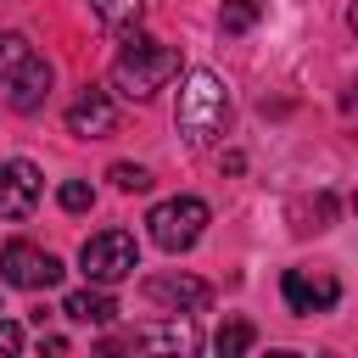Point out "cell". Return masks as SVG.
<instances>
[{
	"mask_svg": "<svg viewBox=\"0 0 358 358\" xmlns=\"http://www.w3.org/2000/svg\"><path fill=\"white\" fill-rule=\"evenodd\" d=\"M173 73H179V50L162 45V39H145V34L123 39V50H117V62H112V84H117L129 101H151Z\"/></svg>",
	"mask_w": 358,
	"mask_h": 358,
	"instance_id": "1",
	"label": "cell"
},
{
	"mask_svg": "<svg viewBox=\"0 0 358 358\" xmlns=\"http://www.w3.org/2000/svg\"><path fill=\"white\" fill-rule=\"evenodd\" d=\"M224 123H229L224 78L207 73V67H196V73L185 78V90H179V134H185L190 145H207V140L224 134Z\"/></svg>",
	"mask_w": 358,
	"mask_h": 358,
	"instance_id": "2",
	"label": "cell"
},
{
	"mask_svg": "<svg viewBox=\"0 0 358 358\" xmlns=\"http://www.w3.org/2000/svg\"><path fill=\"white\" fill-rule=\"evenodd\" d=\"M207 201L201 196H168V201H157L151 213H145V224H151V241L162 246V252H190L196 241H201V229H207Z\"/></svg>",
	"mask_w": 358,
	"mask_h": 358,
	"instance_id": "3",
	"label": "cell"
},
{
	"mask_svg": "<svg viewBox=\"0 0 358 358\" xmlns=\"http://www.w3.org/2000/svg\"><path fill=\"white\" fill-rule=\"evenodd\" d=\"M78 263H84V274H90L95 285H117V280H129V274L140 268V246H134L129 229H101V235L84 241Z\"/></svg>",
	"mask_w": 358,
	"mask_h": 358,
	"instance_id": "4",
	"label": "cell"
},
{
	"mask_svg": "<svg viewBox=\"0 0 358 358\" xmlns=\"http://www.w3.org/2000/svg\"><path fill=\"white\" fill-rule=\"evenodd\" d=\"M0 274H6V285L45 291V285L62 280V257L45 252V246H34V241H6V252H0Z\"/></svg>",
	"mask_w": 358,
	"mask_h": 358,
	"instance_id": "5",
	"label": "cell"
},
{
	"mask_svg": "<svg viewBox=\"0 0 358 358\" xmlns=\"http://www.w3.org/2000/svg\"><path fill=\"white\" fill-rule=\"evenodd\" d=\"M285 302L291 313H330L341 302V280L324 268H285Z\"/></svg>",
	"mask_w": 358,
	"mask_h": 358,
	"instance_id": "6",
	"label": "cell"
},
{
	"mask_svg": "<svg viewBox=\"0 0 358 358\" xmlns=\"http://www.w3.org/2000/svg\"><path fill=\"white\" fill-rule=\"evenodd\" d=\"M39 190H45V179H39V168L34 162H6L0 168V213L6 218H28L34 207H39Z\"/></svg>",
	"mask_w": 358,
	"mask_h": 358,
	"instance_id": "7",
	"label": "cell"
},
{
	"mask_svg": "<svg viewBox=\"0 0 358 358\" xmlns=\"http://www.w3.org/2000/svg\"><path fill=\"white\" fill-rule=\"evenodd\" d=\"M67 129H73L78 140H101V134H112V129H117V106L106 101V90H84V95L67 106Z\"/></svg>",
	"mask_w": 358,
	"mask_h": 358,
	"instance_id": "8",
	"label": "cell"
},
{
	"mask_svg": "<svg viewBox=\"0 0 358 358\" xmlns=\"http://www.w3.org/2000/svg\"><path fill=\"white\" fill-rule=\"evenodd\" d=\"M0 90H6V101H11L17 112H34V106L50 95V62H45V56H28Z\"/></svg>",
	"mask_w": 358,
	"mask_h": 358,
	"instance_id": "9",
	"label": "cell"
},
{
	"mask_svg": "<svg viewBox=\"0 0 358 358\" xmlns=\"http://www.w3.org/2000/svg\"><path fill=\"white\" fill-rule=\"evenodd\" d=\"M145 296L168 302V308H207V285L190 274H157V280H145Z\"/></svg>",
	"mask_w": 358,
	"mask_h": 358,
	"instance_id": "10",
	"label": "cell"
},
{
	"mask_svg": "<svg viewBox=\"0 0 358 358\" xmlns=\"http://www.w3.org/2000/svg\"><path fill=\"white\" fill-rule=\"evenodd\" d=\"M62 313H67L73 324H112V319H117V302H112L106 291H73V296L62 302Z\"/></svg>",
	"mask_w": 358,
	"mask_h": 358,
	"instance_id": "11",
	"label": "cell"
},
{
	"mask_svg": "<svg viewBox=\"0 0 358 358\" xmlns=\"http://www.w3.org/2000/svg\"><path fill=\"white\" fill-rule=\"evenodd\" d=\"M134 347H157V352H190V347H196V330L173 319V324H157V330H140V336H134Z\"/></svg>",
	"mask_w": 358,
	"mask_h": 358,
	"instance_id": "12",
	"label": "cell"
},
{
	"mask_svg": "<svg viewBox=\"0 0 358 358\" xmlns=\"http://www.w3.org/2000/svg\"><path fill=\"white\" fill-rule=\"evenodd\" d=\"M252 341H257V330H252L246 319H229V324H218V336H213L218 358H241V352H246Z\"/></svg>",
	"mask_w": 358,
	"mask_h": 358,
	"instance_id": "13",
	"label": "cell"
},
{
	"mask_svg": "<svg viewBox=\"0 0 358 358\" xmlns=\"http://www.w3.org/2000/svg\"><path fill=\"white\" fill-rule=\"evenodd\" d=\"M90 11L106 22V28H129L145 17V0H90Z\"/></svg>",
	"mask_w": 358,
	"mask_h": 358,
	"instance_id": "14",
	"label": "cell"
},
{
	"mask_svg": "<svg viewBox=\"0 0 358 358\" xmlns=\"http://www.w3.org/2000/svg\"><path fill=\"white\" fill-rule=\"evenodd\" d=\"M257 11H263V0H224L218 28H224V34H246V28L257 22Z\"/></svg>",
	"mask_w": 358,
	"mask_h": 358,
	"instance_id": "15",
	"label": "cell"
},
{
	"mask_svg": "<svg viewBox=\"0 0 358 358\" xmlns=\"http://www.w3.org/2000/svg\"><path fill=\"white\" fill-rule=\"evenodd\" d=\"M28 56H34V45H28L22 34H0V84H6V78L28 62Z\"/></svg>",
	"mask_w": 358,
	"mask_h": 358,
	"instance_id": "16",
	"label": "cell"
},
{
	"mask_svg": "<svg viewBox=\"0 0 358 358\" xmlns=\"http://www.w3.org/2000/svg\"><path fill=\"white\" fill-rule=\"evenodd\" d=\"M56 201H62L67 213H90V207H95V190H90L84 179H62V190H56Z\"/></svg>",
	"mask_w": 358,
	"mask_h": 358,
	"instance_id": "17",
	"label": "cell"
},
{
	"mask_svg": "<svg viewBox=\"0 0 358 358\" xmlns=\"http://www.w3.org/2000/svg\"><path fill=\"white\" fill-rule=\"evenodd\" d=\"M112 185L117 190H151V173L140 162H112Z\"/></svg>",
	"mask_w": 358,
	"mask_h": 358,
	"instance_id": "18",
	"label": "cell"
},
{
	"mask_svg": "<svg viewBox=\"0 0 358 358\" xmlns=\"http://www.w3.org/2000/svg\"><path fill=\"white\" fill-rule=\"evenodd\" d=\"M0 352H22V330L11 319H0Z\"/></svg>",
	"mask_w": 358,
	"mask_h": 358,
	"instance_id": "19",
	"label": "cell"
}]
</instances>
